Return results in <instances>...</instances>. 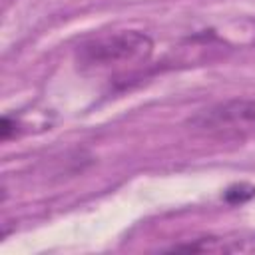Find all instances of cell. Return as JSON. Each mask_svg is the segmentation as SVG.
<instances>
[{
  "label": "cell",
  "instance_id": "cell-1",
  "mask_svg": "<svg viewBox=\"0 0 255 255\" xmlns=\"http://www.w3.org/2000/svg\"><path fill=\"white\" fill-rule=\"evenodd\" d=\"M153 54V40L141 30H114L96 34L74 52L76 68L86 76H122L145 66Z\"/></svg>",
  "mask_w": 255,
  "mask_h": 255
},
{
  "label": "cell",
  "instance_id": "cell-2",
  "mask_svg": "<svg viewBox=\"0 0 255 255\" xmlns=\"http://www.w3.org/2000/svg\"><path fill=\"white\" fill-rule=\"evenodd\" d=\"M187 128L217 141H247L255 137V98H231L187 118Z\"/></svg>",
  "mask_w": 255,
  "mask_h": 255
},
{
  "label": "cell",
  "instance_id": "cell-3",
  "mask_svg": "<svg viewBox=\"0 0 255 255\" xmlns=\"http://www.w3.org/2000/svg\"><path fill=\"white\" fill-rule=\"evenodd\" d=\"M255 195V189L253 187H247V185H235L231 189H227L225 193V199L231 201V203H237V201H245L249 197Z\"/></svg>",
  "mask_w": 255,
  "mask_h": 255
}]
</instances>
